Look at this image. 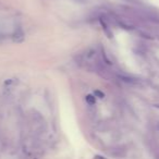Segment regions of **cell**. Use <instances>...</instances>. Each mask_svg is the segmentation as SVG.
I'll list each match as a JSON object with an SVG mask.
<instances>
[{"instance_id":"cell-4","label":"cell","mask_w":159,"mask_h":159,"mask_svg":"<svg viewBox=\"0 0 159 159\" xmlns=\"http://www.w3.org/2000/svg\"><path fill=\"white\" fill-rule=\"evenodd\" d=\"M85 100H86V102L89 105V106H93V105H95L96 102V99H95V95H87L86 98H85Z\"/></svg>"},{"instance_id":"cell-1","label":"cell","mask_w":159,"mask_h":159,"mask_svg":"<svg viewBox=\"0 0 159 159\" xmlns=\"http://www.w3.org/2000/svg\"><path fill=\"white\" fill-rule=\"evenodd\" d=\"M100 24L102 26V30L105 31V33L108 35V37H112V32H111V29H110V25L108 23V20L106 18H100Z\"/></svg>"},{"instance_id":"cell-6","label":"cell","mask_w":159,"mask_h":159,"mask_svg":"<svg viewBox=\"0 0 159 159\" xmlns=\"http://www.w3.org/2000/svg\"><path fill=\"white\" fill-rule=\"evenodd\" d=\"M155 107H156V108H159V104H156V105H154Z\"/></svg>"},{"instance_id":"cell-3","label":"cell","mask_w":159,"mask_h":159,"mask_svg":"<svg viewBox=\"0 0 159 159\" xmlns=\"http://www.w3.org/2000/svg\"><path fill=\"white\" fill-rule=\"evenodd\" d=\"M119 79H120V81L128 83V84H136L137 83V80L133 79V77H130V76H126V75H119Z\"/></svg>"},{"instance_id":"cell-7","label":"cell","mask_w":159,"mask_h":159,"mask_svg":"<svg viewBox=\"0 0 159 159\" xmlns=\"http://www.w3.org/2000/svg\"><path fill=\"white\" fill-rule=\"evenodd\" d=\"M157 128H158V130H159V123H158V125H157Z\"/></svg>"},{"instance_id":"cell-2","label":"cell","mask_w":159,"mask_h":159,"mask_svg":"<svg viewBox=\"0 0 159 159\" xmlns=\"http://www.w3.org/2000/svg\"><path fill=\"white\" fill-rule=\"evenodd\" d=\"M12 39H13V42L16 43H21L24 40V32L22 31V29H16V32H14L13 36H12Z\"/></svg>"},{"instance_id":"cell-5","label":"cell","mask_w":159,"mask_h":159,"mask_svg":"<svg viewBox=\"0 0 159 159\" xmlns=\"http://www.w3.org/2000/svg\"><path fill=\"white\" fill-rule=\"evenodd\" d=\"M94 95H95V97H98V98H104L105 97V94L102 93L100 91H95Z\"/></svg>"}]
</instances>
